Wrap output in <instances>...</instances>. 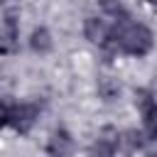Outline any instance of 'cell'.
Returning <instances> with one entry per match:
<instances>
[{"label":"cell","instance_id":"6da1fadb","mask_svg":"<svg viewBox=\"0 0 157 157\" xmlns=\"http://www.w3.org/2000/svg\"><path fill=\"white\" fill-rule=\"evenodd\" d=\"M110 39H113L115 49H120L130 56H145L152 49V32L140 22H130L128 17H120L110 27Z\"/></svg>","mask_w":157,"mask_h":157},{"label":"cell","instance_id":"7a4b0ae2","mask_svg":"<svg viewBox=\"0 0 157 157\" xmlns=\"http://www.w3.org/2000/svg\"><path fill=\"white\" fill-rule=\"evenodd\" d=\"M39 118V105L37 103H2V123L15 128L17 132H29V128Z\"/></svg>","mask_w":157,"mask_h":157},{"label":"cell","instance_id":"3957f363","mask_svg":"<svg viewBox=\"0 0 157 157\" xmlns=\"http://www.w3.org/2000/svg\"><path fill=\"white\" fill-rule=\"evenodd\" d=\"M118 147H120V135H118V130L103 128L101 135H98V140L91 145L88 157H115Z\"/></svg>","mask_w":157,"mask_h":157},{"label":"cell","instance_id":"277c9868","mask_svg":"<svg viewBox=\"0 0 157 157\" xmlns=\"http://www.w3.org/2000/svg\"><path fill=\"white\" fill-rule=\"evenodd\" d=\"M83 34H86V39H91L93 44H101V47H105V49H115V44H113V39H110V27H108L103 20H98V17H88V20L83 22Z\"/></svg>","mask_w":157,"mask_h":157},{"label":"cell","instance_id":"5b68a950","mask_svg":"<svg viewBox=\"0 0 157 157\" xmlns=\"http://www.w3.org/2000/svg\"><path fill=\"white\" fill-rule=\"evenodd\" d=\"M71 152H74V137H71V132L64 130V128L54 130L52 137H49V142H47V155L49 157H71Z\"/></svg>","mask_w":157,"mask_h":157},{"label":"cell","instance_id":"8992f818","mask_svg":"<svg viewBox=\"0 0 157 157\" xmlns=\"http://www.w3.org/2000/svg\"><path fill=\"white\" fill-rule=\"evenodd\" d=\"M0 39H2V54H12V52L17 49L20 27H17L15 12H5V15H2V32H0Z\"/></svg>","mask_w":157,"mask_h":157},{"label":"cell","instance_id":"52a82bcc","mask_svg":"<svg viewBox=\"0 0 157 157\" xmlns=\"http://www.w3.org/2000/svg\"><path fill=\"white\" fill-rule=\"evenodd\" d=\"M135 105L140 108V113H142V120H147V118L157 115V98H155L150 91H145V88L135 91Z\"/></svg>","mask_w":157,"mask_h":157},{"label":"cell","instance_id":"ba28073f","mask_svg":"<svg viewBox=\"0 0 157 157\" xmlns=\"http://www.w3.org/2000/svg\"><path fill=\"white\" fill-rule=\"evenodd\" d=\"M29 47H32L34 52H39V54H47V52L52 49V34H49L44 27L34 29V32H32V39H29Z\"/></svg>","mask_w":157,"mask_h":157},{"label":"cell","instance_id":"9c48e42d","mask_svg":"<svg viewBox=\"0 0 157 157\" xmlns=\"http://www.w3.org/2000/svg\"><path fill=\"white\" fill-rule=\"evenodd\" d=\"M120 145H125V150H128V152H135V150H140V147H142V135H140V132H135V130H130V132L120 135Z\"/></svg>","mask_w":157,"mask_h":157},{"label":"cell","instance_id":"30bf717a","mask_svg":"<svg viewBox=\"0 0 157 157\" xmlns=\"http://www.w3.org/2000/svg\"><path fill=\"white\" fill-rule=\"evenodd\" d=\"M98 5L103 7V12H108V15H113V17H125L120 0H98Z\"/></svg>","mask_w":157,"mask_h":157},{"label":"cell","instance_id":"8fae6325","mask_svg":"<svg viewBox=\"0 0 157 157\" xmlns=\"http://www.w3.org/2000/svg\"><path fill=\"white\" fill-rule=\"evenodd\" d=\"M145 130H147V135L152 140H157V115H152V118L145 120Z\"/></svg>","mask_w":157,"mask_h":157},{"label":"cell","instance_id":"7c38bea8","mask_svg":"<svg viewBox=\"0 0 157 157\" xmlns=\"http://www.w3.org/2000/svg\"><path fill=\"white\" fill-rule=\"evenodd\" d=\"M150 5H152V7H157V0H150Z\"/></svg>","mask_w":157,"mask_h":157}]
</instances>
